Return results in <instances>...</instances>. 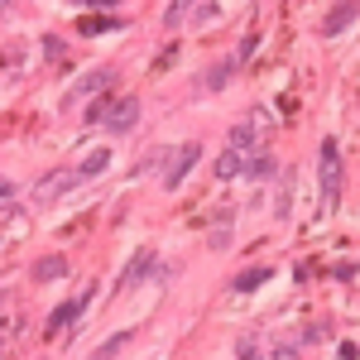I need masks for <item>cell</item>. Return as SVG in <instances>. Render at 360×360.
<instances>
[{
    "instance_id": "obj_1",
    "label": "cell",
    "mask_w": 360,
    "mask_h": 360,
    "mask_svg": "<svg viewBox=\"0 0 360 360\" xmlns=\"http://www.w3.org/2000/svg\"><path fill=\"white\" fill-rule=\"evenodd\" d=\"M197 159H202V144H197V139L178 144V149L168 154V168H164V188H168V193H178V188L188 183V173L197 168Z\"/></svg>"
},
{
    "instance_id": "obj_2",
    "label": "cell",
    "mask_w": 360,
    "mask_h": 360,
    "mask_svg": "<svg viewBox=\"0 0 360 360\" xmlns=\"http://www.w3.org/2000/svg\"><path fill=\"white\" fill-rule=\"evenodd\" d=\"M322 197H327V207L341 202V149H336V139H322Z\"/></svg>"
},
{
    "instance_id": "obj_3",
    "label": "cell",
    "mask_w": 360,
    "mask_h": 360,
    "mask_svg": "<svg viewBox=\"0 0 360 360\" xmlns=\"http://www.w3.org/2000/svg\"><path fill=\"white\" fill-rule=\"evenodd\" d=\"M101 91H115V68H91V72H82V77L72 82L68 106H77V101H86V96H101Z\"/></svg>"
},
{
    "instance_id": "obj_4",
    "label": "cell",
    "mask_w": 360,
    "mask_h": 360,
    "mask_svg": "<svg viewBox=\"0 0 360 360\" xmlns=\"http://www.w3.org/2000/svg\"><path fill=\"white\" fill-rule=\"evenodd\" d=\"M139 111H144V106H139V96H115V106L106 111L101 125L115 130V135H125V130H135V125H139Z\"/></svg>"
},
{
    "instance_id": "obj_5",
    "label": "cell",
    "mask_w": 360,
    "mask_h": 360,
    "mask_svg": "<svg viewBox=\"0 0 360 360\" xmlns=\"http://www.w3.org/2000/svg\"><path fill=\"white\" fill-rule=\"evenodd\" d=\"M259 125H264V111H250L245 120L231 130V154H240V159H245V149H255V144H259V135H264Z\"/></svg>"
},
{
    "instance_id": "obj_6",
    "label": "cell",
    "mask_w": 360,
    "mask_h": 360,
    "mask_svg": "<svg viewBox=\"0 0 360 360\" xmlns=\"http://www.w3.org/2000/svg\"><path fill=\"white\" fill-rule=\"evenodd\" d=\"M77 183H82L77 168H58V173H49V178L34 188V197H39V202H53L58 193H68V188H77Z\"/></svg>"
},
{
    "instance_id": "obj_7",
    "label": "cell",
    "mask_w": 360,
    "mask_h": 360,
    "mask_svg": "<svg viewBox=\"0 0 360 360\" xmlns=\"http://www.w3.org/2000/svg\"><path fill=\"white\" fill-rule=\"evenodd\" d=\"M149 269H154V250L144 245V250H139V255H135V259L125 264V274L115 278V288H120V293H125V288H135V283H139V278H144V274H149Z\"/></svg>"
},
{
    "instance_id": "obj_8",
    "label": "cell",
    "mask_w": 360,
    "mask_h": 360,
    "mask_svg": "<svg viewBox=\"0 0 360 360\" xmlns=\"http://www.w3.org/2000/svg\"><path fill=\"white\" fill-rule=\"evenodd\" d=\"M86 298H91V293H86ZM86 298H82V303H58L53 312H49V322H44V332H49V336H58V332H68V327H72V317H82V307H86Z\"/></svg>"
},
{
    "instance_id": "obj_9",
    "label": "cell",
    "mask_w": 360,
    "mask_h": 360,
    "mask_svg": "<svg viewBox=\"0 0 360 360\" xmlns=\"http://www.w3.org/2000/svg\"><path fill=\"white\" fill-rule=\"evenodd\" d=\"M356 15H360L356 0H346V5H332V10H327V20H322V34H341V29H351V25H356Z\"/></svg>"
},
{
    "instance_id": "obj_10",
    "label": "cell",
    "mask_w": 360,
    "mask_h": 360,
    "mask_svg": "<svg viewBox=\"0 0 360 360\" xmlns=\"http://www.w3.org/2000/svg\"><path fill=\"white\" fill-rule=\"evenodd\" d=\"M68 274V259L63 255H44L39 264H34V283H53V278Z\"/></svg>"
},
{
    "instance_id": "obj_11",
    "label": "cell",
    "mask_w": 360,
    "mask_h": 360,
    "mask_svg": "<svg viewBox=\"0 0 360 360\" xmlns=\"http://www.w3.org/2000/svg\"><path fill=\"white\" fill-rule=\"evenodd\" d=\"M240 173H250V183H269V178L278 173V164H274V154H255Z\"/></svg>"
},
{
    "instance_id": "obj_12",
    "label": "cell",
    "mask_w": 360,
    "mask_h": 360,
    "mask_svg": "<svg viewBox=\"0 0 360 360\" xmlns=\"http://www.w3.org/2000/svg\"><path fill=\"white\" fill-rule=\"evenodd\" d=\"M259 283H269V264H255V269H245V274L231 278V288H236V293H255Z\"/></svg>"
},
{
    "instance_id": "obj_13",
    "label": "cell",
    "mask_w": 360,
    "mask_h": 360,
    "mask_svg": "<svg viewBox=\"0 0 360 360\" xmlns=\"http://www.w3.org/2000/svg\"><path fill=\"white\" fill-rule=\"evenodd\" d=\"M106 164H111V149H96V154H86L82 164H77V178H101V173H106Z\"/></svg>"
},
{
    "instance_id": "obj_14",
    "label": "cell",
    "mask_w": 360,
    "mask_h": 360,
    "mask_svg": "<svg viewBox=\"0 0 360 360\" xmlns=\"http://www.w3.org/2000/svg\"><path fill=\"white\" fill-rule=\"evenodd\" d=\"M125 341H130V332H115V336H106V341H101V346H96V351H91L86 360H115V356H120V346H125Z\"/></svg>"
},
{
    "instance_id": "obj_15",
    "label": "cell",
    "mask_w": 360,
    "mask_h": 360,
    "mask_svg": "<svg viewBox=\"0 0 360 360\" xmlns=\"http://www.w3.org/2000/svg\"><path fill=\"white\" fill-rule=\"evenodd\" d=\"M125 20L120 15H96V20H77V34H106V29H120Z\"/></svg>"
},
{
    "instance_id": "obj_16",
    "label": "cell",
    "mask_w": 360,
    "mask_h": 360,
    "mask_svg": "<svg viewBox=\"0 0 360 360\" xmlns=\"http://www.w3.org/2000/svg\"><path fill=\"white\" fill-rule=\"evenodd\" d=\"M231 72H236V63H231V58H221V63L207 72V91H221V86L231 82Z\"/></svg>"
},
{
    "instance_id": "obj_17",
    "label": "cell",
    "mask_w": 360,
    "mask_h": 360,
    "mask_svg": "<svg viewBox=\"0 0 360 360\" xmlns=\"http://www.w3.org/2000/svg\"><path fill=\"white\" fill-rule=\"evenodd\" d=\"M115 106V91H106V96H101V101H91V106H86V125H101V120H106V111H111Z\"/></svg>"
},
{
    "instance_id": "obj_18",
    "label": "cell",
    "mask_w": 360,
    "mask_h": 360,
    "mask_svg": "<svg viewBox=\"0 0 360 360\" xmlns=\"http://www.w3.org/2000/svg\"><path fill=\"white\" fill-rule=\"evenodd\" d=\"M240 168H245V159H240V154H231V149H226L221 159H217V178H236V173H240Z\"/></svg>"
},
{
    "instance_id": "obj_19",
    "label": "cell",
    "mask_w": 360,
    "mask_h": 360,
    "mask_svg": "<svg viewBox=\"0 0 360 360\" xmlns=\"http://www.w3.org/2000/svg\"><path fill=\"white\" fill-rule=\"evenodd\" d=\"M269 356H274V360H298V356H303V341H274Z\"/></svg>"
},
{
    "instance_id": "obj_20",
    "label": "cell",
    "mask_w": 360,
    "mask_h": 360,
    "mask_svg": "<svg viewBox=\"0 0 360 360\" xmlns=\"http://www.w3.org/2000/svg\"><path fill=\"white\" fill-rule=\"evenodd\" d=\"M188 15H193V5H183V0H173V5L164 10V25H168V29H178L183 20H188Z\"/></svg>"
},
{
    "instance_id": "obj_21",
    "label": "cell",
    "mask_w": 360,
    "mask_h": 360,
    "mask_svg": "<svg viewBox=\"0 0 360 360\" xmlns=\"http://www.w3.org/2000/svg\"><path fill=\"white\" fill-rule=\"evenodd\" d=\"M207 245L217 250V255H226V250H231V226H212V240H207Z\"/></svg>"
},
{
    "instance_id": "obj_22",
    "label": "cell",
    "mask_w": 360,
    "mask_h": 360,
    "mask_svg": "<svg viewBox=\"0 0 360 360\" xmlns=\"http://www.w3.org/2000/svg\"><path fill=\"white\" fill-rule=\"evenodd\" d=\"M236 356H240V360H259V336H240Z\"/></svg>"
},
{
    "instance_id": "obj_23",
    "label": "cell",
    "mask_w": 360,
    "mask_h": 360,
    "mask_svg": "<svg viewBox=\"0 0 360 360\" xmlns=\"http://www.w3.org/2000/svg\"><path fill=\"white\" fill-rule=\"evenodd\" d=\"M255 44H259V39H255V34H245V39H240V49H236V58H231V63H236V68H240V63H250V58H255Z\"/></svg>"
},
{
    "instance_id": "obj_24",
    "label": "cell",
    "mask_w": 360,
    "mask_h": 360,
    "mask_svg": "<svg viewBox=\"0 0 360 360\" xmlns=\"http://www.w3.org/2000/svg\"><path fill=\"white\" fill-rule=\"evenodd\" d=\"M332 278L336 283H351V278H356V259H341V264L332 269Z\"/></svg>"
},
{
    "instance_id": "obj_25",
    "label": "cell",
    "mask_w": 360,
    "mask_h": 360,
    "mask_svg": "<svg viewBox=\"0 0 360 360\" xmlns=\"http://www.w3.org/2000/svg\"><path fill=\"white\" fill-rule=\"evenodd\" d=\"M173 63H178V44H173V49H164V53H159V63H154V72H164V68H173Z\"/></svg>"
},
{
    "instance_id": "obj_26",
    "label": "cell",
    "mask_w": 360,
    "mask_h": 360,
    "mask_svg": "<svg viewBox=\"0 0 360 360\" xmlns=\"http://www.w3.org/2000/svg\"><path fill=\"white\" fill-rule=\"evenodd\" d=\"M44 53L53 58V63L63 58V39H58V34H49V39H44Z\"/></svg>"
},
{
    "instance_id": "obj_27",
    "label": "cell",
    "mask_w": 360,
    "mask_h": 360,
    "mask_svg": "<svg viewBox=\"0 0 360 360\" xmlns=\"http://www.w3.org/2000/svg\"><path fill=\"white\" fill-rule=\"evenodd\" d=\"M212 221H217V226H231V221H236V207H217V212H212Z\"/></svg>"
},
{
    "instance_id": "obj_28",
    "label": "cell",
    "mask_w": 360,
    "mask_h": 360,
    "mask_svg": "<svg viewBox=\"0 0 360 360\" xmlns=\"http://www.w3.org/2000/svg\"><path fill=\"white\" fill-rule=\"evenodd\" d=\"M193 15H197V20H217V15H221V5H197Z\"/></svg>"
},
{
    "instance_id": "obj_29",
    "label": "cell",
    "mask_w": 360,
    "mask_h": 360,
    "mask_svg": "<svg viewBox=\"0 0 360 360\" xmlns=\"http://www.w3.org/2000/svg\"><path fill=\"white\" fill-rule=\"evenodd\" d=\"M15 193V188H10V178H0V197H10Z\"/></svg>"
}]
</instances>
